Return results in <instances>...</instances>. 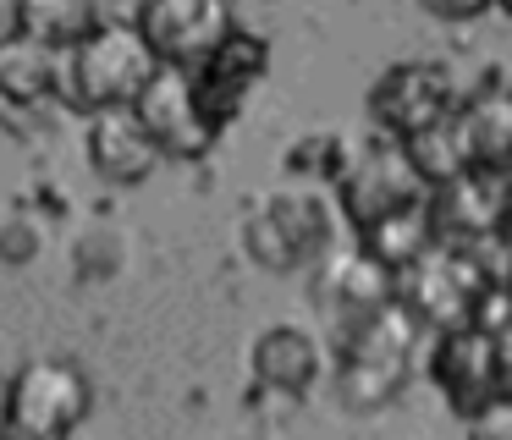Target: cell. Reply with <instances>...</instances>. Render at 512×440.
I'll use <instances>...</instances> for the list:
<instances>
[{
	"mask_svg": "<svg viewBox=\"0 0 512 440\" xmlns=\"http://www.w3.org/2000/svg\"><path fill=\"white\" fill-rule=\"evenodd\" d=\"M457 83L441 61H397L375 77L369 88V121L380 127V138L413 143L419 132L441 127L457 116Z\"/></svg>",
	"mask_w": 512,
	"mask_h": 440,
	"instance_id": "6",
	"label": "cell"
},
{
	"mask_svg": "<svg viewBox=\"0 0 512 440\" xmlns=\"http://www.w3.org/2000/svg\"><path fill=\"white\" fill-rule=\"evenodd\" d=\"M127 264V231L111 226V220H94V226L78 231V242H72V275L78 281H111V275H122Z\"/></svg>",
	"mask_w": 512,
	"mask_h": 440,
	"instance_id": "20",
	"label": "cell"
},
{
	"mask_svg": "<svg viewBox=\"0 0 512 440\" xmlns=\"http://www.w3.org/2000/svg\"><path fill=\"white\" fill-rule=\"evenodd\" d=\"M496 11H507V17H512V0H496Z\"/></svg>",
	"mask_w": 512,
	"mask_h": 440,
	"instance_id": "26",
	"label": "cell"
},
{
	"mask_svg": "<svg viewBox=\"0 0 512 440\" xmlns=\"http://www.w3.org/2000/svg\"><path fill=\"white\" fill-rule=\"evenodd\" d=\"M193 72V88H199L204 110L215 116V127H232L237 110L248 105V88L270 72V39L254 28H232Z\"/></svg>",
	"mask_w": 512,
	"mask_h": 440,
	"instance_id": "12",
	"label": "cell"
},
{
	"mask_svg": "<svg viewBox=\"0 0 512 440\" xmlns=\"http://www.w3.org/2000/svg\"><path fill=\"white\" fill-rule=\"evenodd\" d=\"M358 242H364L369 253H375L386 270H408V264H419L424 253L441 242V231H435V215H430V204H413V209H397V215H386V220H375V226H364L358 231Z\"/></svg>",
	"mask_w": 512,
	"mask_h": 440,
	"instance_id": "17",
	"label": "cell"
},
{
	"mask_svg": "<svg viewBox=\"0 0 512 440\" xmlns=\"http://www.w3.org/2000/svg\"><path fill=\"white\" fill-rule=\"evenodd\" d=\"M67 440H78V435H67Z\"/></svg>",
	"mask_w": 512,
	"mask_h": 440,
	"instance_id": "28",
	"label": "cell"
},
{
	"mask_svg": "<svg viewBox=\"0 0 512 440\" xmlns=\"http://www.w3.org/2000/svg\"><path fill=\"white\" fill-rule=\"evenodd\" d=\"M0 396H6V391H0Z\"/></svg>",
	"mask_w": 512,
	"mask_h": 440,
	"instance_id": "29",
	"label": "cell"
},
{
	"mask_svg": "<svg viewBox=\"0 0 512 440\" xmlns=\"http://www.w3.org/2000/svg\"><path fill=\"white\" fill-rule=\"evenodd\" d=\"M512 165H468L463 176L441 182L430 193V215L441 242H485L501 237L512 209Z\"/></svg>",
	"mask_w": 512,
	"mask_h": 440,
	"instance_id": "10",
	"label": "cell"
},
{
	"mask_svg": "<svg viewBox=\"0 0 512 440\" xmlns=\"http://www.w3.org/2000/svg\"><path fill=\"white\" fill-rule=\"evenodd\" d=\"M39 248H45V226H39V215H28V209H6V215H0V264H6V270H23V264L39 259Z\"/></svg>",
	"mask_w": 512,
	"mask_h": 440,
	"instance_id": "21",
	"label": "cell"
},
{
	"mask_svg": "<svg viewBox=\"0 0 512 440\" xmlns=\"http://www.w3.org/2000/svg\"><path fill=\"white\" fill-rule=\"evenodd\" d=\"M309 297L320 308H331L336 325H353V319L369 314V308H380V303L397 297V270H386L364 242H353V248H331V253L314 259Z\"/></svg>",
	"mask_w": 512,
	"mask_h": 440,
	"instance_id": "11",
	"label": "cell"
},
{
	"mask_svg": "<svg viewBox=\"0 0 512 440\" xmlns=\"http://www.w3.org/2000/svg\"><path fill=\"white\" fill-rule=\"evenodd\" d=\"M463 424H468V440H512V396H496Z\"/></svg>",
	"mask_w": 512,
	"mask_h": 440,
	"instance_id": "22",
	"label": "cell"
},
{
	"mask_svg": "<svg viewBox=\"0 0 512 440\" xmlns=\"http://www.w3.org/2000/svg\"><path fill=\"white\" fill-rule=\"evenodd\" d=\"M430 176L419 171L408 143L397 138H375L353 154L347 176L336 182V198H342V215L353 220V231L375 226V220L397 215V209H413V204H430Z\"/></svg>",
	"mask_w": 512,
	"mask_h": 440,
	"instance_id": "5",
	"label": "cell"
},
{
	"mask_svg": "<svg viewBox=\"0 0 512 440\" xmlns=\"http://www.w3.org/2000/svg\"><path fill=\"white\" fill-rule=\"evenodd\" d=\"M94 28H100L94 0H28L23 6V39L50 44V50H72Z\"/></svg>",
	"mask_w": 512,
	"mask_h": 440,
	"instance_id": "18",
	"label": "cell"
},
{
	"mask_svg": "<svg viewBox=\"0 0 512 440\" xmlns=\"http://www.w3.org/2000/svg\"><path fill=\"white\" fill-rule=\"evenodd\" d=\"M248 374H254L259 391H276V396H292V402H298V396H309L314 385H320L325 347L309 325L276 319V325H265L254 336V347H248Z\"/></svg>",
	"mask_w": 512,
	"mask_h": 440,
	"instance_id": "13",
	"label": "cell"
},
{
	"mask_svg": "<svg viewBox=\"0 0 512 440\" xmlns=\"http://www.w3.org/2000/svg\"><path fill=\"white\" fill-rule=\"evenodd\" d=\"M243 248L259 270L287 275L336 248V209L314 187H276L243 220Z\"/></svg>",
	"mask_w": 512,
	"mask_h": 440,
	"instance_id": "4",
	"label": "cell"
},
{
	"mask_svg": "<svg viewBox=\"0 0 512 440\" xmlns=\"http://www.w3.org/2000/svg\"><path fill=\"white\" fill-rule=\"evenodd\" d=\"M424 319L413 314L402 297L369 308L353 325H336V396L347 413H375L391 407L408 385V358H413V336Z\"/></svg>",
	"mask_w": 512,
	"mask_h": 440,
	"instance_id": "1",
	"label": "cell"
},
{
	"mask_svg": "<svg viewBox=\"0 0 512 440\" xmlns=\"http://www.w3.org/2000/svg\"><path fill=\"white\" fill-rule=\"evenodd\" d=\"M133 110L144 116V127L155 132V143H160L166 160H204L226 132V127H215V116L204 110L188 66H160V72L149 77V88L138 94Z\"/></svg>",
	"mask_w": 512,
	"mask_h": 440,
	"instance_id": "8",
	"label": "cell"
},
{
	"mask_svg": "<svg viewBox=\"0 0 512 440\" xmlns=\"http://www.w3.org/2000/svg\"><path fill=\"white\" fill-rule=\"evenodd\" d=\"M468 165H512V88H479L457 105Z\"/></svg>",
	"mask_w": 512,
	"mask_h": 440,
	"instance_id": "15",
	"label": "cell"
},
{
	"mask_svg": "<svg viewBox=\"0 0 512 440\" xmlns=\"http://www.w3.org/2000/svg\"><path fill=\"white\" fill-rule=\"evenodd\" d=\"M160 66L166 61L149 50L138 22H100L89 39L61 50V99L72 110H83V116L116 110V105H138V94L149 88V77Z\"/></svg>",
	"mask_w": 512,
	"mask_h": 440,
	"instance_id": "2",
	"label": "cell"
},
{
	"mask_svg": "<svg viewBox=\"0 0 512 440\" xmlns=\"http://www.w3.org/2000/svg\"><path fill=\"white\" fill-rule=\"evenodd\" d=\"M50 94H61V50L34 39H17L0 50V99L6 105H45Z\"/></svg>",
	"mask_w": 512,
	"mask_h": 440,
	"instance_id": "16",
	"label": "cell"
},
{
	"mask_svg": "<svg viewBox=\"0 0 512 440\" xmlns=\"http://www.w3.org/2000/svg\"><path fill=\"white\" fill-rule=\"evenodd\" d=\"M133 22L166 66H199L237 28L232 0H138Z\"/></svg>",
	"mask_w": 512,
	"mask_h": 440,
	"instance_id": "9",
	"label": "cell"
},
{
	"mask_svg": "<svg viewBox=\"0 0 512 440\" xmlns=\"http://www.w3.org/2000/svg\"><path fill=\"white\" fill-rule=\"evenodd\" d=\"M0 440H12V435H6V429H0Z\"/></svg>",
	"mask_w": 512,
	"mask_h": 440,
	"instance_id": "27",
	"label": "cell"
},
{
	"mask_svg": "<svg viewBox=\"0 0 512 440\" xmlns=\"http://www.w3.org/2000/svg\"><path fill=\"white\" fill-rule=\"evenodd\" d=\"M83 149H89V165L105 176L111 187H138L155 176V165L166 160L155 143V132L144 127L133 105H116V110H94L89 132H83Z\"/></svg>",
	"mask_w": 512,
	"mask_h": 440,
	"instance_id": "14",
	"label": "cell"
},
{
	"mask_svg": "<svg viewBox=\"0 0 512 440\" xmlns=\"http://www.w3.org/2000/svg\"><path fill=\"white\" fill-rule=\"evenodd\" d=\"M94 407V385L83 363L72 358H28L23 369L6 380L0 396V429L12 440H67Z\"/></svg>",
	"mask_w": 512,
	"mask_h": 440,
	"instance_id": "3",
	"label": "cell"
},
{
	"mask_svg": "<svg viewBox=\"0 0 512 440\" xmlns=\"http://www.w3.org/2000/svg\"><path fill=\"white\" fill-rule=\"evenodd\" d=\"M23 6L28 0H0V50L23 39Z\"/></svg>",
	"mask_w": 512,
	"mask_h": 440,
	"instance_id": "24",
	"label": "cell"
},
{
	"mask_svg": "<svg viewBox=\"0 0 512 440\" xmlns=\"http://www.w3.org/2000/svg\"><path fill=\"white\" fill-rule=\"evenodd\" d=\"M221 440H270V435H259V429H232V435H221Z\"/></svg>",
	"mask_w": 512,
	"mask_h": 440,
	"instance_id": "25",
	"label": "cell"
},
{
	"mask_svg": "<svg viewBox=\"0 0 512 440\" xmlns=\"http://www.w3.org/2000/svg\"><path fill=\"white\" fill-rule=\"evenodd\" d=\"M430 380L441 385L446 407L457 418H474L479 407H490L507 391V352H501V336L485 325H446L435 330L430 347Z\"/></svg>",
	"mask_w": 512,
	"mask_h": 440,
	"instance_id": "7",
	"label": "cell"
},
{
	"mask_svg": "<svg viewBox=\"0 0 512 440\" xmlns=\"http://www.w3.org/2000/svg\"><path fill=\"white\" fill-rule=\"evenodd\" d=\"M353 154H358V143L347 138V132L314 127L287 149V176H303V182H342Z\"/></svg>",
	"mask_w": 512,
	"mask_h": 440,
	"instance_id": "19",
	"label": "cell"
},
{
	"mask_svg": "<svg viewBox=\"0 0 512 440\" xmlns=\"http://www.w3.org/2000/svg\"><path fill=\"white\" fill-rule=\"evenodd\" d=\"M430 17H446V22H474V17H485L496 0H419Z\"/></svg>",
	"mask_w": 512,
	"mask_h": 440,
	"instance_id": "23",
	"label": "cell"
}]
</instances>
